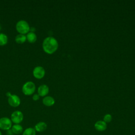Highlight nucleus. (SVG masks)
Masks as SVG:
<instances>
[{
    "instance_id": "nucleus-4",
    "label": "nucleus",
    "mask_w": 135,
    "mask_h": 135,
    "mask_svg": "<svg viewBox=\"0 0 135 135\" xmlns=\"http://www.w3.org/2000/svg\"><path fill=\"white\" fill-rule=\"evenodd\" d=\"M12 127V122L8 117H4L0 118V129L8 131Z\"/></svg>"
},
{
    "instance_id": "nucleus-22",
    "label": "nucleus",
    "mask_w": 135,
    "mask_h": 135,
    "mask_svg": "<svg viewBox=\"0 0 135 135\" xmlns=\"http://www.w3.org/2000/svg\"><path fill=\"white\" fill-rule=\"evenodd\" d=\"M1 25H0V31H1Z\"/></svg>"
},
{
    "instance_id": "nucleus-18",
    "label": "nucleus",
    "mask_w": 135,
    "mask_h": 135,
    "mask_svg": "<svg viewBox=\"0 0 135 135\" xmlns=\"http://www.w3.org/2000/svg\"><path fill=\"white\" fill-rule=\"evenodd\" d=\"M40 95L37 94V93H35V94H34L32 96V99L33 100H34V101H36L37 100H38L40 99Z\"/></svg>"
},
{
    "instance_id": "nucleus-8",
    "label": "nucleus",
    "mask_w": 135,
    "mask_h": 135,
    "mask_svg": "<svg viewBox=\"0 0 135 135\" xmlns=\"http://www.w3.org/2000/svg\"><path fill=\"white\" fill-rule=\"evenodd\" d=\"M49 86L46 84H41L38 87L37 94L40 95V97H45L49 93Z\"/></svg>"
},
{
    "instance_id": "nucleus-13",
    "label": "nucleus",
    "mask_w": 135,
    "mask_h": 135,
    "mask_svg": "<svg viewBox=\"0 0 135 135\" xmlns=\"http://www.w3.org/2000/svg\"><path fill=\"white\" fill-rule=\"evenodd\" d=\"M26 40L30 43H34L37 40V35L34 32H29L26 35Z\"/></svg>"
},
{
    "instance_id": "nucleus-10",
    "label": "nucleus",
    "mask_w": 135,
    "mask_h": 135,
    "mask_svg": "<svg viewBox=\"0 0 135 135\" xmlns=\"http://www.w3.org/2000/svg\"><path fill=\"white\" fill-rule=\"evenodd\" d=\"M42 103L46 107H51L54 104L55 100L51 96H45L42 100Z\"/></svg>"
},
{
    "instance_id": "nucleus-3",
    "label": "nucleus",
    "mask_w": 135,
    "mask_h": 135,
    "mask_svg": "<svg viewBox=\"0 0 135 135\" xmlns=\"http://www.w3.org/2000/svg\"><path fill=\"white\" fill-rule=\"evenodd\" d=\"M36 90L35 83L32 81H27L22 86V91L25 95H31L34 94Z\"/></svg>"
},
{
    "instance_id": "nucleus-5",
    "label": "nucleus",
    "mask_w": 135,
    "mask_h": 135,
    "mask_svg": "<svg viewBox=\"0 0 135 135\" xmlns=\"http://www.w3.org/2000/svg\"><path fill=\"white\" fill-rule=\"evenodd\" d=\"M23 113L19 110L14 111L11 115V120L14 124H20L23 120Z\"/></svg>"
},
{
    "instance_id": "nucleus-14",
    "label": "nucleus",
    "mask_w": 135,
    "mask_h": 135,
    "mask_svg": "<svg viewBox=\"0 0 135 135\" xmlns=\"http://www.w3.org/2000/svg\"><path fill=\"white\" fill-rule=\"evenodd\" d=\"M26 41V35L18 34L15 37V41L18 44H23Z\"/></svg>"
},
{
    "instance_id": "nucleus-21",
    "label": "nucleus",
    "mask_w": 135,
    "mask_h": 135,
    "mask_svg": "<svg viewBox=\"0 0 135 135\" xmlns=\"http://www.w3.org/2000/svg\"><path fill=\"white\" fill-rule=\"evenodd\" d=\"M0 135H2V132H1V130H0Z\"/></svg>"
},
{
    "instance_id": "nucleus-7",
    "label": "nucleus",
    "mask_w": 135,
    "mask_h": 135,
    "mask_svg": "<svg viewBox=\"0 0 135 135\" xmlns=\"http://www.w3.org/2000/svg\"><path fill=\"white\" fill-rule=\"evenodd\" d=\"M7 101L9 105L14 108L18 107L21 104V99L16 94H12L8 98Z\"/></svg>"
},
{
    "instance_id": "nucleus-20",
    "label": "nucleus",
    "mask_w": 135,
    "mask_h": 135,
    "mask_svg": "<svg viewBox=\"0 0 135 135\" xmlns=\"http://www.w3.org/2000/svg\"><path fill=\"white\" fill-rule=\"evenodd\" d=\"M12 94L10 92H7L6 93V95L7 97H8V98Z\"/></svg>"
},
{
    "instance_id": "nucleus-2",
    "label": "nucleus",
    "mask_w": 135,
    "mask_h": 135,
    "mask_svg": "<svg viewBox=\"0 0 135 135\" xmlns=\"http://www.w3.org/2000/svg\"><path fill=\"white\" fill-rule=\"evenodd\" d=\"M16 31L21 34L26 35L30 30V26L28 23L24 20H21L18 21L15 25Z\"/></svg>"
},
{
    "instance_id": "nucleus-17",
    "label": "nucleus",
    "mask_w": 135,
    "mask_h": 135,
    "mask_svg": "<svg viewBox=\"0 0 135 135\" xmlns=\"http://www.w3.org/2000/svg\"><path fill=\"white\" fill-rule=\"evenodd\" d=\"M112 115L110 114H106L103 117V121H104L106 123L110 122L112 120Z\"/></svg>"
},
{
    "instance_id": "nucleus-6",
    "label": "nucleus",
    "mask_w": 135,
    "mask_h": 135,
    "mask_svg": "<svg viewBox=\"0 0 135 135\" xmlns=\"http://www.w3.org/2000/svg\"><path fill=\"white\" fill-rule=\"evenodd\" d=\"M45 74V71L42 66H36L33 70V75L37 79H41L44 78Z\"/></svg>"
},
{
    "instance_id": "nucleus-11",
    "label": "nucleus",
    "mask_w": 135,
    "mask_h": 135,
    "mask_svg": "<svg viewBox=\"0 0 135 135\" xmlns=\"http://www.w3.org/2000/svg\"><path fill=\"white\" fill-rule=\"evenodd\" d=\"M47 128V124L43 121H40L37 123L34 127V129L36 131L41 132L44 131Z\"/></svg>"
},
{
    "instance_id": "nucleus-1",
    "label": "nucleus",
    "mask_w": 135,
    "mask_h": 135,
    "mask_svg": "<svg viewBox=\"0 0 135 135\" xmlns=\"http://www.w3.org/2000/svg\"><path fill=\"white\" fill-rule=\"evenodd\" d=\"M59 44L57 41L52 36L45 37L42 43L43 51L48 54L54 53L57 50Z\"/></svg>"
},
{
    "instance_id": "nucleus-19",
    "label": "nucleus",
    "mask_w": 135,
    "mask_h": 135,
    "mask_svg": "<svg viewBox=\"0 0 135 135\" xmlns=\"http://www.w3.org/2000/svg\"><path fill=\"white\" fill-rule=\"evenodd\" d=\"M35 27H30V32H34L35 33Z\"/></svg>"
},
{
    "instance_id": "nucleus-12",
    "label": "nucleus",
    "mask_w": 135,
    "mask_h": 135,
    "mask_svg": "<svg viewBox=\"0 0 135 135\" xmlns=\"http://www.w3.org/2000/svg\"><path fill=\"white\" fill-rule=\"evenodd\" d=\"M11 130L13 134H20L21 133H23V127L20 124H14L12 125Z\"/></svg>"
},
{
    "instance_id": "nucleus-15",
    "label": "nucleus",
    "mask_w": 135,
    "mask_h": 135,
    "mask_svg": "<svg viewBox=\"0 0 135 135\" xmlns=\"http://www.w3.org/2000/svg\"><path fill=\"white\" fill-rule=\"evenodd\" d=\"M8 36L3 33H0V46H4L8 42Z\"/></svg>"
},
{
    "instance_id": "nucleus-16",
    "label": "nucleus",
    "mask_w": 135,
    "mask_h": 135,
    "mask_svg": "<svg viewBox=\"0 0 135 135\" xmlns=\"http://www.w3.org/2000/svg\"><path fill=\"white\" fill-rule=\"evenodd\" d=\"M22 135H36V131L34 128L29 127L24 130Z\"/></svg>"
},
{
    "instance_id": "nucleus-9",
    "label": "nucleus",
    "mask_w": 135,
    "mask_h": 135,
    "mask_svg": "<svg viewBox=\"0 0 135 135\" xmlns=\"http://www.w3.org/2000/svg\"><path fill=\"white\" fill-rule=\"evenodd\" d=\"M94 128L98 131H103L106 130L107 128V124L104 121L100 120L97 121L95 123Z\"/></svg>"
}]
</instances>
